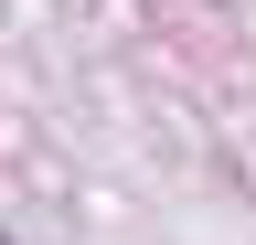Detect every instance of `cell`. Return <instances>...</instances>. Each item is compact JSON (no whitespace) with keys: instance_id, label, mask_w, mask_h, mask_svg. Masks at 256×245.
Segmentation results:
<instances>
[{"instance_id":"6da1fadb","label":"cell","mask_w":256,"mask_h":245,"mask_svg":"<svg viewBox=\"0 0 256 245\" xmlns=\"http://www.w3.org/2000/svg\"><path fill=\"white\" fill-rule=\"evenodd\" d=\"M0 245H11V235H0Z\"/></svg>"}]
</instances>
